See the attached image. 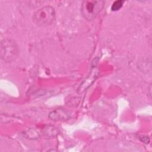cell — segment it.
<instances>
[{"mask_svg":"<svg viewBox=\"0 0 152 152\" xmlns=\"http://www.w3.org/2000/svg\"><path fill=\"white\" fill-rule=\"evenodd\" d=\"M55 19L54 8L49 5L42 7L36 11L33 15L34 23L40 27H46L52 24Z\"/></svg>","mask_w":152,"mask_h":152,"instance_id":"1","label":"cell"},{"mask_svg":"<svg viewBox=\"0 0 152 152\" xmlns=\"http://www.w3.org/2000/svg\"><path fill=\"white\" fill-rule=\"evenodd\" d=\"M18 53V48L14 40L5 39L1 43V56L6 62H11L15 59Z\"/></svg>","mask_w":152,"mask_h":152,"instance_id":"2","label":"cell"},{"mask_svg":"<svg viewBox=\"0 0 152 152\" xmlns=\"http://www.w3.org/2000/svg\"><path fill=\"white\" fill-rule=\"evenodd\" d=\"M103 1H84L81 6V12L85 18L91 20L95 18L104 7Z\"/></svg>","mask_w":152,"mask_h":152,"instance_id":"3","label":"cell"},{"mask_svg":"<svg viewBox=\"0 0 152 152\" xmlns=\"http://www.w3.org/2000/svg\"><path fill=\"white\" fill-rule=\"evenodd\" d=\"M71 117L70 113L64 109H55L49 114V118L55 121H64L69 119Z\"/></svg>","mask_w":152,"mask_h":152,"instance_id":"4","label":"cell"},{"mask_svg":"<svg viewBox=\"0 0 152 152\" xmlns=\"http://www.w3.org/2000/svg\"><path fill=\"white\" fill-rule=\"evenodd\" d=\"M124 3V2L123 1H115L113 3V4L111 7L112 11H118L119 10H120L122 8Z\"/></svg>","mask_w":152,"mask_h":152,"instance_id":"5","label":"cell"}]
</instances>
